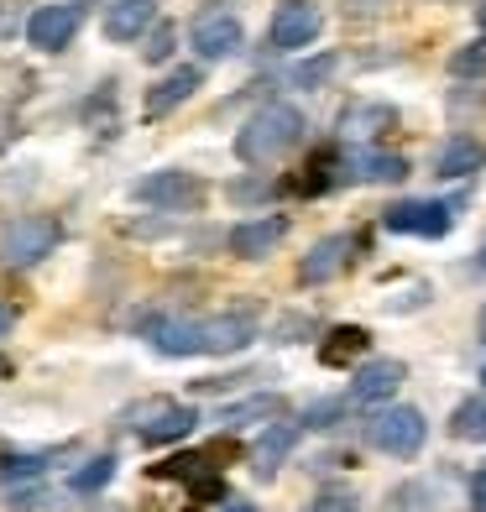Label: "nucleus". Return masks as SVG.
Wrapping results in <instances>:
<instances>
[{
	"label": "nucleus",
	"instance_id": "nucleus-36",
	"mask_svg": "<svg viewBox=\"0 0 486 512\" xmlns=\"http://www.w3.org/2000/svg\"><path fill=\"white\" fill-rule=\"evenodd\" d=\"M6 371H11V366H6V361H0V377H6Z\"/></svg>",
	"mask_w": 486,
	"mask_h": 512
},
{
	"label": "nucleus",
	"instance_id": "nucleus-31",
	"mask_svg": "<svg viewBox=\"0 0 486 512\" xmlns=\"http://www.w3.org/2000/svg\"><path fill=\"white\" fill-rule=\"evenodd\" d=\"M220 512H257V507H251V502H225Z\"/></svg>",
	"mask_w": 486,
	"mask_h": 512
},
{
	"label": "nucleus",
	"instance_id": "nucleus-17",
	"mask_svg": "<svg viewBox=\"0 0 486 512\" xmlns=\"http://www.w3.org/2000/svg\"><path fill=\"white\" fill-rule=\"evenodd\" d=\"M288 413V403L277 398V392H257V398H241V403H230L215 413V424L220 429H246V424H277V418Z\"/></svg>",
	"mask_w": 486,
	"mask_h": 512
},
{
	"label": "nucleus",
	"instance_id": "nucleus-3",
	"mask_svg": "<svg viewBox=\"0 0 486 512\" xmlns=\"http://www.w3.org/2000/svg\"><path fill=\"white\" fill-rule=\"evenodd\" d=\"M204 183L194 173H183V168H162V173H147L142 183H136V199L162 209V215H189V209L204 204Z\"/></svg>",
	"mask_w": 486,
	"mask_h": 512
},
{
	"label": "nucleus",
	"instance_id": "nucleus-28",
	"mask_svg": "<svg viewBox=\"0 0 486 512\" xmlns=\"http://www.w3.org/2000/svg\"><path fill=\"white\" fill-rule=\"evenodd\" d=\"M309 512H356V497L351 492H324Z\"/></svg>",
	"mask_w": 486,
	"mask_h": 512
},
{
	"label": "nucleus",
	"instance_id": "nucleus-21",
	"mask_svg": "<svg viewBox=\"0 0 486 512\" xmlns=\"http://www.w3.org/2000/svg\"><path fill=\"white\" fill-rule=\"evenodd\" d=\"M450 434L481 445V439H486V398H466V403H460V408L450 413Z\"/></svg>",
	"mask_w": 486,
	"mask_h": 512
},
{
	"label": "nucleus",
	"instance_id": "nucleus-7",
	"mask_svg": "<svg viewBox=\"0 0 486 512\" xmlns=\"http://www.w3.org/2000/svg\"><path fill=\"white\" fill-rule=\"evenodd\" d=\"M319 32H324V11L314 6V0H283V6L272 11L267 42L277 53H298V48H309Z\"/></svg>",
	"mask_w": 486,
	"mask_h": 512
},
{
	"label": "nucleus",
	"instance_id": "nucleus-2",
	"mask_svg": "<svg viewBox=\"0 0 486 512\" xmlns=\"http://www.w3.org/2000/svg\"><path fill=\"white\" fill-rule=\"evenodd\" d=\"M424 434H429L424 413H419V408H408V403L382 408L372 424H366V439H372L382 455H392V460H413V455L424 450Z\"/></svg>",
	"mask_w": 486,
	"mask_h": 512
},
{
	"label": "nucleus",
	"instance_id": "nucleus-11",
	"mask_svg": "<svg viewBox=\"0 0 486 512\" xmlns=\"http://www.w3.org/2000/svg\"><path fill=\"white\" fill-rule=\"evenodd\" d=\"M403 382H408V366H403L398 356H377V361H366V366L356 371V382H351V403H361V408L392 403Z\"/></svg>",
	"mask_w": 486,
	"mask_h": 512
},
{
	"label": "nucleus",
	"instance_id": "nucleus-25",
	"mask_svg": "<svg viewBox=\"0 0 486 512\" xmlns=\"http://www.w3.org/2000/svg\"><path fill=\"white\" fill-rule=\"evenodd\" d=\"M450 74L455 79H481L486 74V37H476V42H466V48L450 53Z\"/></svg>",
	"mask_w": 486,
	"mask_h": 512
},
{
	"label": "nucleus",
	"instance_id": "nucleus-35",
	"mask_svg": "<svg viewBox=\"0 0 486 512\" xmlns=\"http://www.w3.org/2000/svg\"><path fill=\"white\" fill-rule=\"evenodd\" d=\"M481 267H486V241H481Z\"/></svg>",
	"mask_w": 486,
	"mask_h": 512
},
{
	"label": "nucleus",
	"instance_id": "nucleus-30",
	"mask_svg": "<svg viewBox=\"0 0 486 512\" xmlns=\"http://www.w3.org/2000/svg\"><path fill=\"white\" fill-rule=\"evenodd\" d=\"M11 324H16V314H11L6 304H0V340H6V335H11Z\"/></svg>",
	"mask_w": 486,
	"mask_h": 512
},
{
	"label": "nucleus",
	"instance_id": "nucleus-24",
	"mask_svg": "<svg viewBox=\"0 0 486 512\" xmlns=\"http://www.w3.org/2000/svg\"><path fill=\"white\" fill-rule=\"evenodd\" d=\"M110 476H115V455H95L74 471V492L89 497V492H100V486H110Z\"/></svg>",
	"mask_w": 486,
	"mask_h": 512
},
{
	"label": "nucleus",
	"instance_id": "nucleus-16",
	"mask_svg": "<svg viewBox=\"0 0 486 512\" xmlns=\"http://www.w3.org/2000/svg\"><path fill=\"white\" fill-rule=\"evenodd\" d=\"M157 6L162 0H110L105 11V37L110 42H136L152 21H157Z\"/></svg>",
	"mask_w": 486,
	"mask_h": 512
},
{
	"label": "nucleus",
	"instance_id": "nucleus-8",
	"mask_svg": "<svg viewBox=\"0 0 486 512\" xmlns=\"http://www.w3.org/2000/svg\"><path fill=\"white\" fill-rule=\"evenodd\" d=\"M257 340V314L251 309H230L215 319H199V356H236Z\"/></svg>",
	"mask_w": 486,
	"mask_h": 512
},
{
	"label": "nucleus",
	"instance_id": "nucleus-4",
	"mask_svg": "<svg viewBox=\"0 0 486 512\" xmlns=\"http://www.w3.org/2000/svg\"><path fill=\"white\" fill-rule=\"evenodd\" d=\"M58 220H48V215H21V220H11L6 225V236H0V262L6 267H32V262H42L53 246H58Z\"/></svg>",
	"mask_w": 486,
	"mask_h": 512
},
{
	"label": "nucleus",
	"instance_id": "nucleus-20",
	"mask_svg": "<svg viewBox=\"0 0 486 512\" xmlns=\"http://www.w3.org/2000/svg\"><path fill=\"white\" fill-rule=\"evenodd\" d=\"M366 345H372V335H366L361 324H340V330H330V340L319 345V361L324 366H345V361L366 356Z\"/></svg>",
	"mask_w": 486,
	"mask_h": 512
},
{
	"label": "nucleus",
	"instance_id": "nucleus-5",
	"mask_svg": "<svg viewBox=\"0 0 486 512\" xmlns=\"http://www.w3.org/2000/svg\"><path fill=\"white\" fill-rule=\"evenodd\" d=\"M131 424L136 434L147 439V445H178V439H189L199 413L189 403H168V398H152V403H136L131 408Z\"/></svg>",
	"mask_w": 486,
	"mask_h": 512
},
{
	"label": "nucleus",
	"instance_id": "nucleus-12",
	"mask_svg": "<svg viewBox=\"0 0 486 512\" xmlns=\"http://www.w3.org/2000/svg\"><path fill=\"white\" fill-rule=\"evenodd\" d=\"M288 241V215H251L230 230V256H241V262H262L272 256L277 246Z\"/></svg>",
	"mask_w": 486,
	"mask_h": 512
},
{
	"label": "nucleus",
	"instance_id": "nucleus-26",
	"mask_svg": "<svg viewBox=\"0 0 486 512\" xmlns=\"http://www.w3.org/2000/svg\"><path fill=\"white\" fill-rule=\"evenodd\" d=\"M142 53H147V63H162V58L173 53V27H168V21H162V27L147 37V48H142Z\"/></svg>",
	"mask_w": 486,
	"mask_h": 512
},
{
	"label": "nucleus",
	"instance_id": "nucleus-34",
	"mask_svg": "<svg viewBox=\"0 0 486 512\" xmlns=\"http://www.w3.org/2000/svg\"><path fill=\"white\" fill-rule=\"evenodd\" d=\"M481 340H486V309H481Z\"/></svg>",
	"mask_w": 486,
	"mask_h": 512
},
{
	"label": "nucleus",
	"instance_id": "nucleus-13",
	"mask_svg": "<svg viewBox=\"0 0 486 512\" xmlns=\"http://www.w3.org/2000/svg\"><path fill=\"white\" fill-rule=\"evenodd\" d=\"M199 84H204V68H194V63H189V68H173V74L147 95L142 115H147V121H162V115H173L183 100H194V95H199Z\"/></svg>",
	"mask_w": 486,
	"mask_h": 512
},
{
	"label": "nucleus",
	"instance_id": "nucleus-29",
	"mask_svg": "<svg viewBox=\"0 0 486 512\" xmlns=\"http://www.w3.org/2000/svg\"><path fill=\"white\" fill-rule=\"evenodd\" d=\"M387 6V0H345V16L351 21H366V16H377Z\"/></svg>",
	"mask_w": 486,
	"mask_h": 512
},
{
	"label": "nucleus",
	"instance_id": "nucleus-19",
	"mask_svg": "<svg viewBox=\"0 0 486 512\" xmlns=\"http://www.w3.org/2000/svg\"><path fill=\"white\" fill-rule=\"evenodd\" d=\"M351 168H356V178H366V183H403V178H408V157L366 147V152L351 157Z\"/></svg>",
	"mask_w": 486,
	"mask_h": 512
},
{
	"label": "nucleus",
	"instance_id": "nucleus-15",
	"mask_svg": "<svg viewBox=\"0 0 486 512\" xmlns=\"http://www.w3.org/2000/svg\"><path fill=\"white\" fill-rule=\"evenodd\" d=\"M345 262H351V241H345V236H324V241L309 246L304 262H298V277H304L309 288H319V283H330V277H340Z\"/></svg>",
	"mask_w": 486,
	"mask_h": 512
},
{
	"label": "nucleus",
	"instance_id": "nucleus-37",
	"mask_svg": "<svg viewBox=\"0 0 486 512\" xmlns=\"http://www.w3.org/2000/svg\"><path fill=\"white\" fill-rule=\"evenodd\" d=\"M481 382H486V366H481Z\"/></svg>",
	"mask_w": 486,
	"mask_h": 512
},
{
	"label": "nucleus",
	"instance_id": "nucleus-9",
	"mask_svg": "<svg viewBox=\"0 0 486 512\" xmlns=\"http://www.w3.org/2000/svg\"><path fill=\"white\" fill-rule=\"evenodd\" d=\"M387 230H398V236H424V241H439L445 230L455 225L450 215V204H439V199H403V204H392L387 215H382Z\"/></svg>",
	"mask_w": 486,
	"mask_h": 512
},
{
	"label": "nucleus",
	"instance_id": "nucleus-22",
	"mask_svg": "<svg viewBox=\"0 0 486 512\" xmlns=\"http://www.w3.org/2000/svg\"><path fill=\"white\" fill-rule=\"evenodd\" d=\"M335 68H340V58H335V53L304 58V63H293V68H288V84H293V89H319V84H330Z\"/></svg>",
	"mask_w": 486,
	"mask_h": 512
},
{
	"label": "nucleus",
	"instance_id": "nucleus-27",
	"mask_svg": "<svg viewBox=\"0 0 486 512\" xmlns=\"http://www.w3.org/2000/svg\"><path fill=\"white\" fill-rule=\"evenodd\" d=\"M220 497H225L220 476H210V481H204V476H194V486H189V502H194V507H204V502H220Z\"/></svg>",
	"mask_w": 486,
	"mask_h": 512
},
{
	"label": "nucleus",
	"instance_id": "nucleus-18",
	"mask_svg": "<svg viewBox=\"0 0 486 512\" xmlns=\"http://www.w3.org/2000/svg\"><path fill=\"white\" fill-rule=\"evenodd\" d=\"M481 162H486V147L476 136H450L434 157V173L439 178H471V173H481Z\"/></svg>",
	"mask_w": 486,
	"mask_h": 512
},
{
	"label": "nucleus",
	"instance_id": "nucleus-32",
	"mask_svg": "<svg viewBox=\"0 0 486 512\" xmlns=\"http://www.w3.org/2000/svg\"><path fill=\"white\" fill-rule=\"evenodd\" d=\"M476 21H481V32H486V0H481V11H476Z\"/></svg>",
	"mask_w": 486,
	"mask_h": 512
},
{
	"label": "nucleus",
	"instance_id": "nucleus-10",
	"mask_svg": "<svg viewBox=\"0 0 486 512\" xmlns=\"http://www.w3.org/2000/svg\"><path fill=\"white\" fill-rule=\"evenodd\" d=\"M79 21H84V11L68 6V0H58V6H37L32 21H27V42L37 53H63L68 42H74Z\"/></svg>",
	"mask_w": 486,
	"mask_h": 512
},
{
	"label": "nucleus",
	"instance_id": "nucleus-23",
	"mask_svg": "<svg viewBox=\"0 0 486 512\" xmlns=\"http://www.w3.org/2000/svg\"><path fill=\"white\" fill-rule=\"evenodd\" d=\"M398 115H392L387 105H356V110H345L340 115V131H351V136H377V126H392Z\"/></svg>",
	"mask_w": 486,
	"mask_h": 512
},
{
	"label": "nucleus",
	"instance_id": "nucleus-33",
	"mask_svg": "<svg viewBox=\"0 0 486 512\" xmlns=\"http://www.w3.org/2000/svg\"><path fill=\"white\" fill-rule=\"evenodd\" d=\"M471 507H476V512H486V497H471Z\"/></svg>",
	"mask_w": 486,
	"mask_h": 512
},
{
	"label": "nucleus",
	"instance_id": "nucleus-6",
	"mask_svg": "<svg viewBox=\"0 0 486 512\" xmlns=\"http://www.w3.org/2000/svg\"><path fill=\"white\" fill-rule=\"evenodd\" d=\"M189 42H194L199 63H225V58L241 53L246 27L236 21V11H199L194 27H189Z\"/></svg>",
	"mask_w": 486,
	"mask_h": 512
},
{
	"label": "nucleus",
	"instance_id": "nucleus-14",
	"mask_svg": "<svg viewBox=\"0 0 486 512\" xmlns=\"http://www.w3.org/2000/svg\"><path fill=\"white\" fill-rule=\"evenodd\" d=\"M298 429H304V424H288V418H277V424H267V429H262L257 450H251V471H257L262 481H272V476H277V465H283V460L293 455Z\"/></svg>",
	"mask_w": 486,
	"mask_h": 512
},
{
	"label": "nucleus",
	"instance_id": "nucleus-1",
	"mask_svg": "<svg viewBox=\"0 0 486 512\" xmlns=\"http://www.w3.org/2000/svg\"><path fill=\"white\" fill-rule=\"evenodd\" d=\"M298 142H304V110H293L283 100L262 105L236 136V157L251 162V168H267V162L288 157Z\"/></svg>",
	"mask_w": 486,
	"mask_h": 512
}]
</instances>
